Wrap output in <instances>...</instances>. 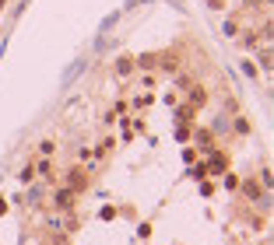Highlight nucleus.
I'll return each mask as SVG.
<instances>
[{
    "label": "nucleus",
    "mask_w": 274,
    "mask_h": 245,
    "mask_svg": "<svg viewBox=\"0 0 274 245\" xmlns=\"http://www.w3.org/2000/svg\"><path fill=\"white\" fill-rule=\"evenodd\" d=\"M56 207H60V210H70V207H74V189H60V193H56Z\"/></svg>",
    "instance_id": "f257e3e1"
},
{
    "label": "nucleus",
    "mask_w": 274,
    "mask_h": 245,
    "mask_svg": "<svg viewBox=\"0 0 274 245\" xmlns=\"http://www.w3.org/2000/svg\"><path fill=\"white\" fill-rule=\"evenodd\" d=\"M67 186H70V189H85V186H88L85 172H70V175H67Z\"/></svg>",
    "instance_id": "f03ea898"
}]
</instances>
